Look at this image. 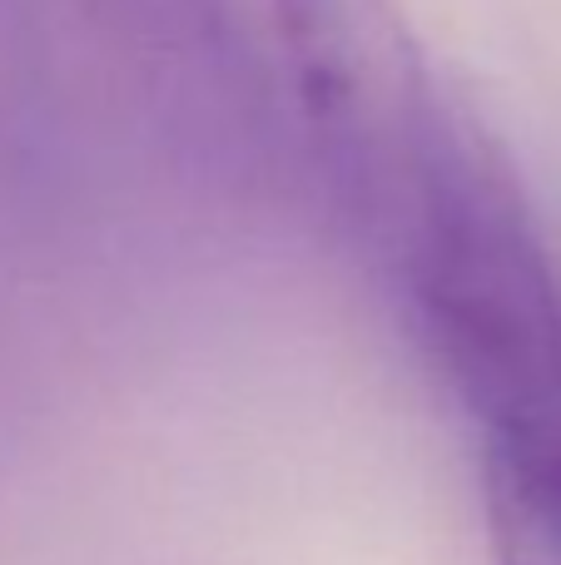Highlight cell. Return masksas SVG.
Instances as JSON below:
<instances>
[{"instance_id": "obj_5", "label": "cell", "mask_w": 561, "mask_h": 565, "mask_svg": "<svg viewBox=\"0 0 561 565\" xmlns=\"http://www.w3.org/2000/svg\"><path fill=\"white\" fill-rule=\"evenodd\" d=\"M20 50H25V35H20V6L15 0H0V115L10 109L20 89Z\"/></svg>"}, {"instance_id": "obj_2", "label": "cell", "mask_w": 561, "mask_h": 565, "mask_svg": "<svg viewBox=\"0 0 561 565\" xmlns=\"http://www.w3.org/2000/svg\"><path fill=\"white\" fill-rule=\"evenodd\" d=\"M308 145L338 199L393 248L427 179L467 119L437 79L393 0H254Z\"/></svg>"}, {"instance_id": "obj_1", "label": "cell", "mask_w": 561, "mask_h": 565, "mask_svg": "<svg viewBox=\"0 0 561 565\" xmlns=\"http://www.w3.org/2000/svg\"><path fill=\"white\" fill-rule=\"evenodd\" d=\"M388 258L427 352L487 437L561 427V274L477 125H463Z\"/></svg>"}, {"instance_id": "obj_4", "label": "cell", "mask_w": 561, "mask_h": 565, "mask_svg": "<svg viewBox=\"0 0 561 565\" xmlns=\"http://www.w3.org/2000/svg\"><path fill=\"white\" fill-rule=\"evenodd\" d=\"M80 10L159 79H204L229 65L234 0H80Z\"/></svg>"}, {"instance_id": "obj_3", "label": "cell", "mask_w": 561, "mask_h": 565, "mask_svg": "<svg viewBox=\"0 0 561 565\" xmlns=\"http://www.w3.org/2000/svg\"><path fill=\"white\" fill-rule=\"evenodd\" d=\"M483 501L497 565H561V427L487 437Z\"/></svg>"}]
</instances>
